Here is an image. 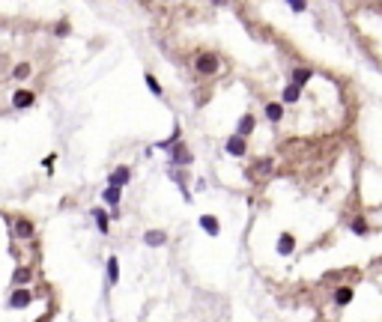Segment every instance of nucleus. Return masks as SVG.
I'll return each instance as SVG.
<instances>
[{
    "label": "nucleus",
    "instance_id": "f257e3e1",
    "mask_svg": "<svg viewBox=\"0 0 382 322\" xmlns=\"http://www.w3.org/2000/svg\"><path fill=\"white\" fill-rule=\"evenodd\" d=\"M191 69H194L197 78H218L224 66H221V57H218L215 51H200V54H194Z\"/></svg>",
    "mask_w": 382,
    "mask_h": 322
},
{
    "label": "nucleus",
    "instance_id": "f03ea898",
    "mask_svg": "<svg viewBox=\"0 0 382 322\" xmlns=\"http://www.w3.org/2000/svg\"><path fill=\"white\" fill-rule=\"evenodd\" d=\"M36 104V93L33 90H12V108L15 111H27Z\"/></svg>",
    "mask_w": 382,
    "mask_h": 322
},
{
    "label": "nucleus",
    "instance_id": "7ed1b4c3",
    "mask_svg": "<svg viewBox=\"0 0 382 322\" xmlns=\"http://www.w3.org/2000/svg\"><path fill=\"white\" fill-rule=\"evenodd\" d=\"M224 149H227V155H233V158H242V155H248V137H239V135L227 137Z\"/></svg>",
    "mask_w": 382,
    "mask_h": 322
},
{
    "label": "nucleus",
    "instance_id": "20e7f679",
    "mask_svg": "<svg viewBox=\"0 0 382 322\" xmlns=\"http://www.w3.org/2000/svg\"><path fill=\"white\" fill-rule=\"evenodd\" d=\"M171 161L179 164V167H188L191 164V149L182 143V140H176L174 146H171Z\"/></svg>",
    "mask_w": 382,
    "mask_h": 322
},
{
    "label": "nucleus",
    "instance_id": "39448f33",
    "mask_svg": "<svg viewBox=\"0 0 382 322\" xmlns=\"http://www.w3.org/2000/svg\"><path fill=\"white\" fill-rule=\"evenodd\" d=\"M302 90H305V87H299V84L290 81V84L284 87V93H281V104H284V108H287V104H295L302 99Z\"/></svg>",
    "mask_w": 382,
    "mask_h": 322
},
{
    "label": "nucleus",
    "instance_id": "423d86ee",
    "mask_svg": "<svg viewBox=\"0 0 382 322\" xmlns=\"http://www.w3.org/2000/svg\"><path fill=\"white\" fill-rule=\"evenodd\" d=\"M263 114H266L269 122H281L284 114H287V108H284L281 102H266V104H263Z\"/></svg>",
    "mask_w": 382,
    "mask_h": 322
},
{
    "label": "nucleus",
    "instance_id": "0eeeda50",
    "mask_svg": "<svg viewBox=\"0 0 382 322\" xmlns=\"http://www.w3.org/2000/svg\"><path fill=\"white\" fill-rule=\"evenodd\" d=\"M12 230H15V236H18V239H33V233H36L33 221H27V218H15Z\"/></svg>",
    "mask_w": 382,
    "mask_h": 322
},
{
    "label": "nucleus",
    "instance_id": "6e6552de",
    "mask_svg": "<svg viewBox=\"0 0 382 322\" xmlns=\"http://www.w3.org/2000/svg\"><path fill=\"white\" fill-rule=\"evenodd\" d=\"M129 179H132V170L125 167H117L114 173H111V179H108V185H114V188H122V185H129Z\"/></svg>",
    "mask_w": 382,
    "mask_h": 322
},
{
    "label": "nucleus",
    "instance_id": "1a4fd4ad",
    "mask_svg": "<svg viewBox=\"0 0 382 322\" xmlns=\"http://www.w3.org/2000/svg\"><path fill=\"white\" fill-rule=\"evenodd\" d=\"M143 242L150 248H161V245H167V233L164 230H150V233H143Z\"/></svg>",
    "mask_w": 382,
    "mask_h": 322
},
{
    "label": "nucleus",
    "instance_id": "9d476101",
    "mask_svg": "<svg viewBox=\"0 0 382 322\" xmlns=\"http://www.w3.org/2000/svg\"><path fill=\"white\" fill-rule=\"evenodd\" d=\"M200 227L206 230L209 236H218V233H221V221L215 218V215H200Z\"/></svg>",
    "mask_w": 382,
    "mask_h": 322
},
{
    "label": "nucleus",
    "instance_id": "9b49d317",
    "mask_svg": "<svg viewBox=\"0 0 382 322\" xmlns=\"http://www.w3.org/2000/svg\"><path fill=\"white\" fill-rule=\"evenodd\" d=\"M254 125H257L254 114H245V117L239 119V125H236V135H239V137H248L251 132H254Z\"/></svg>",
    "mask_w": 382,
    "mask_h": 322
},
{
    "label": "nucleus",
    "instance_id": "f8f14e48",
    "mask_svg": "<svg viewBox=\"0 0 382 322\" xmlns=\"http://www.w3.org/2000/svg\"><path fill=\"white\" fill-rule=\"evenodd\" d=\"M293 248H295V236H293V233H281V239H278V254L287 256V254H293Z\"/></svg>",
    "mask_w": 382,
    "mask_h": 322
},
{
    "label": "nucleus",
    "instance_id": "ddd939ff",
    "mask_svg": "<svg viewBox=\"0 0 382 322\" xmlns=\"http://www.w3.org/2000/svg\"><path fill=\"white\" fill-rule=\"evenodd\" d=\"M311 78H313V69H308V66H295V69H293V84L305 87Z\"/></svg>",
    "mask_w": 382,
    "mask_h": 322
},
{
    "label": "nucleus",
    "instance_id": "4468645a",
    "mask_svg": "<svg viewBox=\"0 0 382 322\" xmlns=\"http://www.w3.org/2000/svg\"><path fill=\"white\" fill-rule=\"evenodd\" d=\"M349 227H352V233H355V236H370V224H367L365 215L352 218V224H349Z\"/></svg>",
    "mask_w": 382,
    "mask_h": 322
},
{
    "label": "nucleus",
    "instance_id": "2eb2a0df",
    "mask_svg": "<svg viewBox=\"0 0 382 322\" xmlns=\"http://www.w3.org/2000/svg\"><path fill=\"white\" fill-rule=\"evenodd\" d=\"M102 197H104V203H111V206H120V200H122V188L108 185V188L102 191Z\"/></svg>",
    "mask_w": 382,
    "mask_h": 322
},
{
    "label": "nucleus",
    "instance_id": "dca6fc26",
    "mask_svg": "<svg viewBox=\"0 0 382 322\" xmlns=\"http://www.w3.org/2000/svg\"><path fill=\"white\" fill-rule=\"evenodd\" d=\"M120 281V263L117 256H108V284H117Z\"/></svg>",
    "mask_w": 382,
    "mask_h": 322
},
{
    "label": "nucleus",
    "instance_id": "f3484780",
    "mask_svg": "<svg viewBox=\"0 0 382 322\" xmlns=\"http://www.w3.org/2000/svg\"><path fill=\"white\" fill-rule=\"evenodd\" d=\"M30 277H33V269H30V266H21V269L12 271V281H15V284H27Z\"/></svg>",
    "mask_w": 382,
    "mask_h": 322
},
{
    "label": "nucleus",
    "instance_id": "a211bd4d",
    "mask_svg": "<svg viewBox=\"0 0 382 322\" xmlns=\"http://www.w3.org/2000/svg\"><path fill=\"white\" fill-rule=\"evenodd\" d=\"M93 218H96V224H99V233H108V230H111V221H108V215H104V209H93Z\"/></svg>",
    "mask_w": 382,
    "mask_h": 322
},
{
    "label": "nucleus",
    "instance_id": "6ab92c4d",
    "mask_svg": "<svg viewBox=\"0 0 382 322\" xmlns=\"http://www.w3.org/2000/svg\"><path fill=\"white\" fill-rule=\"evenodd\" d=\"M30 298H33V292H30V289H18V292H12V305H15V307H24Z\"/></svg>",
    "mask_w": 382,
    "mask_h": 322
},
{
    "label": "nucleus",
    "instance_id": "aec40b11",
    "mask_svg": "<svg viewBox=\"0 0 382 322\" xmlns=\"http://www.w3.org/2000/svg\"><path fill=\"white\" fill-rule=\"evenodd\" d=\"M143 81H146V87H150V93H153V96H164V90H161V84L156 81V75H153V72H146V75H143Z\"/></svg>",
    "mask_w": 382,
    "mask_h": 322
},
{
    "label": "nucleus",
    "instance_id": "412c9836",
    "mask_svg": "<svg viewBox=\"0 0 382 322\" xmlns=\"http://www.w3.org/2000/svg\"><path fill=\"white\" fill-rule=\"evenodd\" d=\"M272 158H260V164H254V176H269L272 173Z\"/></svg>",
    "mask_w": 382,
    "mask_h": 322
},
{
    "label": "nucleus",
    "instance_id": "4be33fe9",
    "mask_svg": "<svg viewBox=\"0 0 382 322\" xmlns=\"http://www.w3.org/2000/svg\"><path fill=\"white\" fill-rule=\"evenodd\" d=\"M30 72H33L30 63H18V66L12 69V78H15V81H24V78H30Z\"/></svg>",
    "mask_w": 382,
    "mask_h": 322
},
{
    "label": "nucleus",
    "instance_id": "5701e85b",
    "mask_svg": "<svg viewBox=\"0 0 382 322\" xmlns=\"http://www.w3.org/2000/svg\"><path fill=\"white\" fill-rule=\"evenodd\" d=\"M287 3H290V9H295V12H305V9H308L305 0H287Z\"/></svg>",
    "mask_w": 382,
    "mask_h": 322
},
{
    "label": "nucleus",
    "instance_id": "b1692460",
    "mask_svg": "<svg viewBox=\"0 0 382 322\" xmlns=\"http://www.w3.org/2000/svg\"><path fill=\"white\" fill-rule=\"evenodd\" d=\"M54 161H57V155H48V158L42 161V164H45V170H51V167H54Z\"/></svg>",
    "mask_w": 382,
    "mask_h": 322
},
{
    "label": "nucleus",
    "instance_id": "393cba45",
    "mask_svg": "<svg viewBox=\"0 0 382 322\" xmlns=\"http://www.w3.org/2000/svg\"><path fill=\"white\" fill-rule=\"evenodd\" d=\"M164 3H171V0H164Z\"/></svg>",
    "mask_w": 382,
    "mask_h": 322
}]
</instances>
